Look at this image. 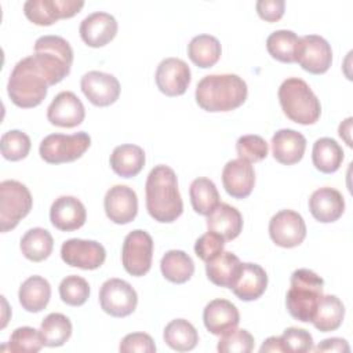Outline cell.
Masks as SVG:
<instances>
[{"instance_id":"cell-37","label":"cell","mask_w":353,"mask_h":353,"mask_svg":"<svg viewBox=\"0 0 353 353\" xmlns=\"http://www.w3.org/2000/svg\"><path fill=\"white\" fill-rule=\"evenodd\" d=\"M44 346H62L72 335V323L62 313H50L40 325Z\"/></svg>"},{"instance_id":"cell-27","label":"cell","mask_w":353,"mask_h":353,"mask_svg":"<svg viewBox=\"0 0 353 353\" xmlns=\"http://www.w3.org/2000/svg\"><path fill=\"white\" fill-rule=\"evenodd\" d=\"M145 165V152L141 146L132 143L119 145L110 154L112 170L123 176L131 178L141 172Z\"/></svg>"},{"instance_id":"cell-28","label":"cell","mask_w":353,"mask_h":353,"mask_svg":"<svg viewBox=\"0 0 353 353\" xmlns=\"http://www.w3.org/2000/svg\"><path fill=\"white\" fill-rule=\"evenodd\" d=\"M18 298L25 310L30 313L41 312L50 302L51 285L41 276H30L21 284Z\"/></svg>"},{"instance_id":"cell-20","label":"cell","mask_w":353,"mask_h":353,"mask_svg":"<svg viewBox=\"0 0 353 353\" xmlns=\"http://www.w3.org/2000/svg\"><path fill=\"white\" fill-rule=\"evenodd\" d=\"M85 218L87 212L84 204L73 196H61L51 204L50 221L62 232H72L81 228Z\"/></svg>"},{"instance_id":"cell-32","label":"cell","mask_w":353,"mask_h":353,"mask_svg":"<svg viewBox=\"0 0 353 353\" xmlns=\"http://www.w3.org/2000/svg\"><path fill=\"white\" fill-rule=\"evenodd\" d=\"M312 160L319 171L331 174L339 170L343 161V150L335 139L327 137L320 138L313 145Z\"/></svg>"},{"instance_id":"cell-30","label":"cell","mask_w":353,"mask_h":353,"mask_svg":"<svg viewBox=\"0 0 353 353\" xmlns=\"http://www.w3.org/2000/svg\"><path fill=\"white\" fill-rule=\"evenodd\" d=\"M221 43L211 34L194 36L188 44V55L199 68L207 69L214 66L221 58Z\"/></svg>"},{"instance_id":"cell-40","label":"cell","mask_w":353,"mask_h":353,"mask_svg":"<svg viewBox=\"0 0 353 353\" xmlns=\"http://www.w3.org/2000/svg\"><path fill=\"white\" fill-rule=\"evenodd\" d=\"M59 296L66 305L81 306L90 296V285L80 276H66L59 284Z\"/></svg>"},{"instance_id":"cell-2","label":"cell","mask_w":353,"mask_h":353,"mask_svg":"<svg viewBox=\"0 0 353 353\" xmlns=\"http://www.w3.org/2000/svg\"><path fill=\"white\" fill-rule=\"evenodd\" d=\"M146 210L149 215L163 223L174 222L183 211V203L178 190V179L174 170L159 164L148 175L146 185Z\"/></svg>"},{"instance_id":"cell-12","label":"cell","mask_w":353,"mask_h":353,"mask_svg":"<svg viewBox=\"0 0 353 353\" xmlns=\"http://www.w3.org/2000/svg\"><path fill=\"white\" fill-rule=\"evenodd\" d=\"M61 258L69 266L92 270L105 262L106 251L95 240L69 239L61 247Z\"/></svg>"},{"instance_id":"cell-1","label":"cell","mask_w":353,"mask_h":353,"mask_svg":"<svg viewBox=\"0 0 353 353\" xmlns=\"http://www.w3.org/2000/svg\"><path fill=\"white\" fill-rule=\"evenodd\" d=\"M73 50L61 36H41L34 43V54L14 66L7 91L19 108H34L47 97V90L62 81L70 72Z\"/></svg>"},{"instance_id":"cell-13","label":"cell","mask_w":353,"mask_h":353,"mask_svg":"<svg viewBox=\"0 0 353 353\" xmlns=\"http://www.w3.org/2000/svg\"><path fill=\"white\" fill-rule=\"evenodd\" d=\"M296 62L309 73H325L332 63L331 46L324 37L317 34H306L299 37Z\"/></svg>"},{"instance_id":"cell-23","label":"cell","mask_w":353,"mask_h":353,"mask_svg":"<svg viewBox=\"0 0 353 353\" xmlns=\"http://www.w3.org/2000/svg\"><path fill=\"white\" fill-rule=\"evenodd\" d=\"M306 139L305 137L291 128H283L274 132L272 137L273 157L284 164L291 165L298 163L305 153Z\"/></svg>"},{"instance_id":"cell-47","label":"cell","mask_w":353,"mask_h":353,"mask_svg":"<svg viewBox=\"0 0 353 353\" xmlns=\"http://www.w3.org/2000/svg\"><path fill=\"white\" fill-rule=\"evenodd\" d=\"M314 352H331V353H349L350 347L347 342L342 338H328L321 341L314 349Z\"/></svg>"},{"instance_id":"cell-35","label":"cell","mask_w":353,"mask_h":353,"mask_svg":"<svg viewBox=\"0 0 353 353\" xmlns=\"http://www.w3.org/2000/svg\"><path fill=\"white\" fill-rule=\"evenodd\" d=\"M268 52L277 61L292 63L296 62L299 37L292 30L280 29L269 34L266 39Z\"/></svg>"},{"instance_id":"cell-15","label":"cell","mask_w":353,"mask_h":353,"mask_svg":"<svg viewBox=\"0 0 353 353\" xmlns=\"http://www.w3.org/2000/svg\"><path fill=\"white\" fill-rule=\"evenodd\" d=\"M156 84L168 97L185 94L190 84V69L188 63L179 58L163 59L156 70Z\"/></svg>"},{"instance_id":"cell-42","label":"cell","mask_w":353,"mask_h":353,"mask_svg":"<svg viewBox=\"0 0 353 353\" xmlns=\"http://www.w3.org/2000/svg\"><path fill=\"white\" fill-rule=\"evenodd\" d=\"M216 349L221 353H250L254 349V336L247 330H233L221 335Z\"/></svg>"},{"instance_id":"cell-14","label":"cell","mask_w":353,"mask_h":353,"mask_svg":"<svg viewBox=\"0 0 353 353\" xmlns=\"http://www.w3.org/2000/svg\"><path fill=\"white\" fill-rule=\"evenodd\" d=\"M81 91L87 99L95 106H109L119 99L120 83L109 73L91 70L87 72L80 81Z\"/></svg>"},{"instance_id":"cell-36","label":"cell","mask_w":353,"mask_h":353,"mask_svg":"<svg viewBox=\"0 0 353 353\" xmlns=\"http://www.w3.org/2000/svg\"><path fill=\"white\" fill-rule=\"evenodd\" d=\"M193 210L200 215H208L219 204V193L215 183L208 178H196L189 189Z\"/></svg>"},{"instance_id":"cell-22","label":"cell","mask_w":353,"mask_h":353,"mask_svg":"<svg viewBox=\"0 0 353 353\" xmlns=\"http://www.w3.org/2000/svg\"><path fill=\"white\" fill-rule=\"evenodd\" d=\"M309 210L313 218L319 222H335L345 211V200L339 190L324 186L312 193L309 199Z\"/></svg>"},{"instance_id":"cell-4","label":"cell","mask_w":353,"mask_h":353,"mask_svg":"<svg viewBox=\"0 0 353 353\" xmlns=\"http://www.w3.org/2000/svg\"><path fill=\"white\" fill-rule=\"evenodd\" d=\"M291 285L285 296L288 313L302 323H312L317 303L323 296L324 280L309 269H298L291 274Z\"/></svg>"},{"instance_id":"cell-24","label":"cell","mask_w":353,"mask_h":353,"mask_svg":"<svg viewBox=\"0 0 353 353\" xmlns=\"http://www.w3.org/2000/svg\"><path fill=\"white\" fill-rule=\"evenodd\" d=\"M268 287V274L265 269L256 263H243L240 276L232 291L234 295L245 302L258 299Z\"/></svg>"},{"instance_id":"cell-10","label":"cell","mask_w":353,"mask_h":353,"mask_svg":"<svg viewBox=\"0 0 353 353\" xmlns=\"http://www.w3.org/2000/svg\"><path fill=\"white\" fill-rule=\"evenodd\" d=\"M83 6L81 0H28L23 4V12L30 22L48 26L61 18L76 15Z\"/></svg>"},{"instance_id":"cell-31","label":"cell","mask_w":353,"mask_h":353,"mask_svg":"<svg viewBox=\"0 0 353 353\" xmlns=\"http://www.w3.org/2000/svg\"><path fill=\"white\" fill-rule=\"evenodd\" d=\"M160 269L164 279L175 284H182L193 276L194 263L185 251L171 250L161 258Z\"/></svg>"},{"instance_id":"cell-21","label":"cell","mask_w":353,"mask_h":353,"mask_svg":"<svg viewBox=\"0 0 353 353\" xmlns=\"http://www.w3.org/2000/svg\"><path fill=\"white\" fill-rule=\"evenodd\" d=\"M203 321L214 335H225L237 328L240 314L237 307L226 299H214L204 307Z\"/></svg>"},{"instance_id":"cell-49","label":"cell","mask_w":353,"mask_h":353,"mask_svg":"<svg viewBox=\"0 0 353 353\" xmlns=\"http://www.w3.org/2000/svg\"><path fill=\"white\" fill-rule=\"evenodd\" d=\"M350 131H352V117H347L345 121L339 124V137L345 139L347 146H352V139H350Z\"/></svg>"},{"instance_id":"cell-38","label":"cell","mask_w":353,"mask_h":353,"mask_svg":"<svg viewBox=\"0 0 353 353\" xmlns=\"http://www.w3.org/2000/svg\"><path fill=\"white\" fill-rule=\"evenodd\" d=\"M44 346V341L40 330L32 327L17 328L8 342V350L14 353H36Z\"/></svg>"},{"instance_id":"cell-43","label":"cell","mask_w":353,"mask_h":353,"mask_svg":"<svg viewBox=\"0 0 353 353\" xmlns=\"http://www.w3.org/2000/svg\"><path fill=\"white\" fill-rule=\"evenodd\" d=\"M280 339H281L284 352L306 353L313 350V338L303 328H296V327L285 328Z\"/></svg>"},{"instance_id":"cell-8","label":"cell","mask_w":353,"mask_h":353,"mask_svg":"<svg viewBox=\"0 0 353 353\" xmlns=\"http://www.w3.org/2000/svg\"><path fill=\"white\" fill-rule=\"evenodd\" d=\"M153 240L145 230L137 229L130 232L123 243L121 262L131 276H143L152 266Z\"/></svg>"},{"instance_id":"cell-48","label":"cell","mask_w":353,"mask_h":353,"mask_svg":"<svg viewBox=\"0 0 353 353\" xmlns=\"http://www.w3.org/2000/svg\"><path fill=\"white\" fill-rule=\"evenodd\" d=\"M259 352L261 353H265V352H284V347L281 345V339L280 336H269L263 343L262 346L259 347Z\"/></svg>"},{"instance_id":"cell-46","label":"cell","mask_w":353,"mask_h":353,"mask_svg":"<svg viewBox=\"0 0 353 353\" xmlns=\"http://www.w3.org/2000/svg\"><path fill=\"white\" fill-rule=\"evenodd\" d=\"M284 7H285L284 0H259V1H256L258 15L268 22L279 21L284 14Z\"/></svg>"},{"instance_id":"cell-33","label":"cell","mask_w":353,"mask_h":353,"mask_svg":"<svg viewBox=\"0 0 353 353\" xmlns=\"http://www.w3.org/2000/svg\"><path fill=\"white\" fill-rule=\"evenodd\" d=\"M164 342L176 352H188L196 347L199 334L196 328L185 319H175L164 328Z\"/></svg>"},{"instance_id":"cell-29","label":"cell","mask_w":353,"mask_h":353,"mask_svg":"<svg viewBox=\"0 0 353 353\" xmlns=\"http://www.w3.org/2000/svg\"><path fill=\"white\" fill-rule=\"evenodd\" d=\"M345 316V306L335 295H323L317 303L313 325L321 332L335 331L341 327Z\"/></svg>"},{"instance_id":"cell-34","label":"cell","mask_w":353,"mask_h":353,"mask_svg":"<svg viewBox=\"0 0 353 353\" xmlns=\"http://www.w3.org/2000/svg\"><path fill=\"white\" fill-rule=\"evenodd\" d=\"M54 240L48 230L43 228L29 229L21 239V251L29 261L41 262L52 252Z\"/></svg>"},{"instance_id":"cell-44","label":"cell","mask_w":353,"mask_h":353,"mask_svg":"<svg viewBox=\"0 0 353 353\" xmlns=\"http://www.w3.org/2000/svg\"><path fill=\"white\" fill-rule=\"evenodd\" d=\"M225 241L226 240L221 234L208 230L207 233H204L203 236H200L196 240L194 252L201 261H204L207 263L223 251Z\"/></svg>"},{"instance_id":"cell-17","label":"cell","mask_w":353,"mask_h":353,"mask_svg":"<svg viewBox=\"0 0 353 353\" xmlns=\"http://www.w3.org/2000/svg\"><path fill=\"white\" fill-rule=\"evenodd\" d=\"M85 109L79 97L72 91L59 92L47 109V119L52 125L72 128L83 123Z\"/></svg>"},{"instance_id":"cell-41","label":"cell","mask_w":353,"mask_h":353,"mask_svg":"<svg viewBox=\"0 0 353 353\" xmlns=\"http://www.w3.org/2000/svg\"><path fill=\"white\" fill-rule=\"evenodd\" d=\"M236 150L239 159L248 163H256L268 156V142L259 135H243L236 142Z\"/></svg>"},{"instance_id":"cell-5","label":"cell","mask_w":353,"mask_h":353,"mask_svg":"<svg viewBox=\"0 0 353 353\" xmlns=\"http://www.w3.org/2000/svg\"><path fill=\"white\" fill-rule=\"evenodd\" d=\"M279 101L284 114L298 124H314L321 113V105L309 84L299 77L284 80L279 88Z\"/></svg>"},{"instance_id":"cell-6","label":"cell","mask_w":353,"mask_h":353,"mask_svg":"<svg viewBox=\"0 0 353 353\" xmlns=\"http://www.w3.org/2000/svg\"><path fill=\"white\" fill-rule=\"evenodd\" d=\"M33 199L29 189L14 179L0 183V225L1 232L14 229L32 210Z\"/></svg>"},{"instance_id":"cell-19","label":"cell","mask_w":353,"mask_h":353,"mask_svg":"<svg viewBox=\"0 0 353 353\" xmlns=\"http://www.w3.org/2000/svg\"><path fill=\"white\" fill-rule=\"evenodd\" d=\"M80 36L83 41L90 47H103L117 33V21L113 15L97 11L87 15L80 23Z\"/></svg>"},{"instance_id":"cell-45","label":"cell","mask_w":353,"mask_h":353,"mask_svg":"<svg viewBox=\"0 0 353 353\" xmlns=\"http://www.w3.org/2000/svg\"><path fill=\"white\" fill-rule=\"evenodd\" d=\"M119 350L121 353H154L156 345L150 335L145 332H132L123 338Z\"/></svg>"},{"instance_id":"cell-25","label":"cell","mask_w":353,"mask_h":353,"mask_svg":"<svg viewBox=\"0 0 353 353\" xmlns=\"http://www.w3.org/2000/svg\"><path fill=\"white\" fill-rule=\"evenodd\" d=\"M207 228L221 234L225 240H233L243 229V216L237 208L226 203H219L207 215Z\"/></svg>"},{"instance_id":"cell-3","label":"cell","mask_w":353,"mask_h":353,"mask_svg":"<svg viewBox=\"0 0 353 353\" xmlns=\"http://www.w3.org/2000/svg\"><path fill=\"white\" fill-rule=\"evenodd\" d=\"M245 81L232 73L208 74L196 87V102L207 112H229L241 106L247 99Z\"/></svg>"},{"instance_id":"cell-26","label":"cell","mask_w":353,"mask_h":353,"mask_svg":"<svg viewBox=\"0 0 353 353\" xmlns=\"http://www.w3.org/2000/svg\"><path fill=\"white\" fill-rule=\"evenodd\" d=\"M243 263L233 252H221L218 256L207 262L205 273L208 280L219 287L232 288L237 281Z\"/></svg>"},{"instance_id":"cell-39","label":"cell","mask_w":353,"mask_h":353,"mask_svg":"<svg viewBox=\"0 0 353 353\" xmlns=\"http://www.w3.org/2000/svg\"><path fill=\"white\" fill-rule=\"evenodd\" d=\"M0 146H1V154L4 159L11 161H18L25 159L29 154L30 138L19 130H11L3 134Z\"/></svg>"},{"instance_id":"cell-18","label":"cell","mask_w":353,"mask_h":353,"mask_svg":"<svg viewBox=\"0 0 353 353\" xmlns=\"http://www.w3.org/2000/svg\"><path fill=\"white\" fill-rule=\"evenodd\" d=\"M222 183L228 194L234 199H245L251 194L255 185V171L251 163L234 159L225 164Z\"/></svg>"},{"instance_id":"cell-11","label":"cell","mask_w":353,"mask_h":353,"mask_svg":"<svg viewBox=\"0 0 353 353\" xmlns=\"http://www.w3.org/2000/svg\"><path fill=\"white\" fill-rule=\"evenodd\" d=\"M269 234L276 245L292 248L305 240L306 225L296 211L281 210L270 218Z\"/></svg>"},{"instance_id":"cell-9","label":"cell","mask_w":353,"mask_h":353,"mask_svg":"<svg viewBox=\"0 0 353 353\" xmlns=\"http://www.w3.org/2000/svg\"><path fill=\"white\" fill-rule=\"evenodd\" d=\"M99 303L105 313L113 317H125L135 310L138 295L130 283L121 279H109L99 290Z\"/></svg>"},{"instance_id":"cell-7","label":"cell","mask_w":353,"mask_h":353,"mask_svg":"<svg viewBox=\"0 0 353 353\" xmlns=\"http://www.w3.org/2000/svg\"><path fill=\"white\" fill-rule=\"evenodd\" d=\"M90 145L91 138L84 131L72 135L50 134L40 142L39 153L50 164H62L80 159Z\"/></svg>"},{"instance_id":"cell-16","label":"cell","mask_w":353,"mask_h":353,"mask_svg":"<svg viewBox=\"0 0 353 353\" xmlns=\"http://www.w3.org/2000/svg\"><path fill=\"white\" fill-rule=\"evenodd\" d=\"M106 216L119 225H125L134 221L138 212L137 193L125 185H114L103 199Z\"/></svg>"}]
</instances>
